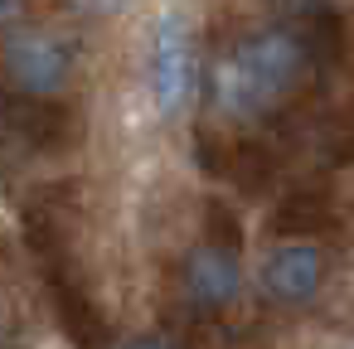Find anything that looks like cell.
I'll list each match as a JSON object with an SVG mask.
<instances>
[{"mask_svg":"<svg viewBox=\"0 0 354 349\" xmlns=\"http://www.w3.org/2000/svg\"><path fill=\"white\" fill-rule=\"evenodd\" d=\"M117 349H175V339H165V334H136V339H122Z\"/></svg>","mask_w":354,"mask_h":349,"instance_id":"8","label":"cell"},{"mask_svg":"<svg viewBox=\"0 0 354 349\" xmlns=\"http://www.w3.org/2000/svg\"><path fill=\"white\" fill-rule=\"evenodd\" d=\"M78 73V44L54 25H10L0 35V78L25 102H64Z\"/></svg>","mask_w":354,"mask_h":349,"instance_id":"2","label":"cell"},{"mask_svg":"<svg viewBox=\"0 0 354 349\" xmlns=\"http://www.w3.org/2000/svg\"><path fill=\"white\" fill-rule=\"evenodd\" d=\"M73 6L83 10V15H97V20H112V15H122V10H131L136 0H73Z\"/></svg>","mask_w":354,"mask_h":349,"instance_id":"7","label":"cell"},{"mask_svg":"<svg viewBox=\"0 0 354 349\" xmlns=\"http://www.w3.org/2000/svg\"><path fill=\"white\" fill-rule=\"evenodd\" d=\"M335 228H339V209H335V194L325 185L291 189L272 214V233H281L286 243H310V238L335 233Z\"/></svg>","mask_w":354,"mask_h":349,"instance_id":"6","label":"cell"},{"mask_svg":"<svg viewBox=\"0 0 354 349\" xmlns=\"http://www.w3.org/2000/svg\"><path fill=\"white\" fill-rule=\"evenodd\" d=\"M262 296L277 305H306L325 281V252L315 243H277L262 257Z\"/></svg>","mask_w":354,"mask_h":349,"instance_id":"5","label":"cell"},{"mask_svg":"<svg viewBox=\"0 0 354 349\" xmlns=\"http://www.w3.org/2000/svg\"><path fill=\"white\" fill-rule=\"evenodd\" d=\"M320 73L310 44L291 25H262L238 35L209 68V97L228 122H267L281 107H291L310 78Z\"/></svg>","mask_w":354,"mask_h":349,"instance_id":"1","label":"cell"},{"mask_svg":"<svg viewBox=\"0 0 354 349\" xmlns=\"http://www.w3.org/2000/svg\"><path fill=\"white\" fill-rule=\"evenodd\" d=\"M214 228L204 233V243H194L180 262V291L199 315H218L238 301L243 291V238L233 228V218L214 204Z\"/></svg>","mask_w":354,"mask_h":349,"instance_id":"3","label":"cell"},{"mask_svg":"<svg viewBox=\"0 0 354 349\" xmlns=\"http://www.w3.org/2000/svg\"><path fill=\"white\" fill-rule=\"evenodd\" d=\"M199 78V54H194V30L180 10H160L146 39V88L160 117H180Z\"/></svg>","mask_w":354,"mask_h":349,"instance_id":"4","label":"cell"},{"mask_svg":"<svg viewBox=\"0 0 354 349\" xmlns=\"http://www.w3.org/2000/svg\"><path fill=\"white\" fill-rule=\"evenodd\" d=\"M25 20V0H0V35Z\"/></svg>","mask_w":354,"mask_h":349,"instance_id":"9","label":"cell"}]
</instances>
